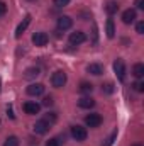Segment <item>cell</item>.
<instances>
[{
	"mask_svg": "<svg viewBox=\"0 0 144 146\" xmlns=\"http://www.w3.org/2000/svg\"><path fill=\"white\" fill-rule=\"evenodd\" d=\"M136 17H137L136 9H127V10L122 12V22H124V24H132V22L136 21Z\"/></svg>",
	"mask_w": 144,
	"mask_h": 146,
	"instance_id": "cell-7",
	"label": "cell"
},
{
	"mask_svg": "<svg viewBox=\"0 0 144 146\" xmlns=\"http://www.w3.org/2000/svg\"><path fill=\"white\" fill-rule=\"evenodd\" d=\"M88 73H92V75H102L104 73V68H102V65H98V63H92V65H88Z\"/></svg>",
	"mask_w": 144,
	"mask_h": 146,
	"instance_id": "cell-14",
	"label": "cell"
},
{
	"mask_svg": "<svg viewBox=\"0 0 144 146\" xmlns=\"http://www.w3.org/2000/svg\"><path fill=\"white\" fill-rule=\"evenodd\" d=\"M66 73L61 72V70H58V72L53 73V76H51V83H53V87H56V88H61V87H65V83H66Z\"/></svg>",
	"mask_w": 144,
	"mask_h": 146,
	"instance_id": "cell-1",
	"label": "cell"
},
{
	"mask_svg": "<svg viewBox=\"0 0 144 146\" xmlns=\"http://www.w3.org/2000/svg\"><path fill=\"white\" fill-rule=\"evenodd\" d=\"M132 75H134L136 78H143L144 76V65L143 63H136V65L132 66Z\"/></svg>",
	"mask_w": 144,
	"mask_h": 146,
	"instance_id": "cell-15",
	"label": "cell"
},
{
	"mask_svg": "<svg viewBox=\"0 0 144 146\" xmlns=\"http://www.w3.org/2000/svg\"><path fill=\"white\" fill-rule=\"evenodd\" d=\"M102 92H105V94H112L114 92V83H105V85H102Z\"/></svg>",
	"mask_w": 144,
	"mask_h": 146,
	"instance_id": "cell-23",
	"label": "cell"
},
{
	"mask_svg": "<svg viewBox=\"0 0 144 146\" xmlns=\"http://www.w3.org/2000/svg\"><path fill=\"white\" fill-rule=\"evenodd\" d=\"M85 124L88 127H98L102 124V115L100 114H88L85 117Z\"/></svg>",
	"mask_w": 144,
	"mask_h": 146,
	"instance_id": "cell-4",
	"label": "cell"
},
{
	"mask_svg": "<svg viewBox=\"0 0 144 146\" xmlns=\"http://www.w3.org/2000/svg\"><path fill=\"white\" fill-rule=\"evenodd\" d=\"M117 10H119V3H117V2H107V5H105V12H107L108 15L117 14Z\"/></svg>",
	"mask_w": 144,
	"mask_h": 146,
	"instance_id": "cell-16",
	"label": "cell"
},
{
	"mask_svg": "<svg viewBox=\"0 0 144 146\" xmlns=\"http://www.w3.org/2000/svg\"><path fill=\"white\" fill-rule=\"evenodd\" d=\"M105 33H107V37H112L115 36V27H114V21L112 19H108L107 24H105Z\"/></svg>",
	"mask_w": 144,
	"mask_h": 146,
	"instance_id": "cell-17",
	"label": "cell"
},
{
	"mask_svg": "<svg viewBox=\"0 0 144 146\" xmlns=\"http://www.w3.org/2000/svg\"><path fill=\"white\" fill-rule=\"evenodd\" d=\"M26 90H27L29 95L37 97V95H42V94H44V85H42V83H31Z\"/></svg>",
	"mask_w": 144,
	"mask_h": 146,
	"instance_id": "cell-8",
	"label": "cell"
},
{
	"mask_svg": "<svg viewBox=\"0 0 144 146\" xmlns=\"http://www.w3.org/2000/svg\"><path fill=\"white\" fill-rule=\"evenodd\" d=\"M3 146H19V138H17V136H9V138L5 139Z\"/></svg>",
	"mask_w": 144,
	"mask_h": 146,
	"instance_id": "cell-21",
	"label": "cell"
},
{
	"mask_svg": "<svg viewBox=\"0 0 144 146\" xmlns=\"http://www.w3.org/2000/svg\"><path fill=\"white\" fill-rule=\"evenodd\" d=\"M56 119H58V117H56V114H54V112H48V114L44 115V121H46L49 126H51V124H54V122H56Z\"/></svg>",
	"mask_w": 144,
	"mask_h": 146,
	"instance_id": "cell-22",
	"label": "cell"
},
{
	"mask_svg": "<svg viewBox=\"0 0 144 146\" xmlns=\"http://www.w3.org/2000/svg\"><path fill=\"white\" fill-rule=\"evenodd\" d=\"M39 110H41V106L36 104V102H26V104H24V112L29 114V115L39 114Z\"/></svg>",
	"mask_w": 144,
	"mask_h": 146,
	"instance_id": "cell-11",
	"label": "cell"
},
{
	"mask_svg": "<svg viewBox=\"0 0 144 146\" xmlns=\"http://www.w3.org/2000/svg\"><path fill=\"white\" fill-rule=\"evenodd\" d=\"M132 146H143V145H137V143H136V145H132Z\"/></svg>",
	"mask_w": 144,
	"mask_h": 146,
	"instance_id": "cell-31",
	"label": "cell"
},
{
	"mask_svg": "<svg viewBox=\"0 0 144 146\" xmlns=\"http://www.w3.org/2000/svg\"><path fill=\"white\" fill-rule=\"evenodd\" d=\"M68 3H70V0H54V5L56 7H65Z\"/></svg>",
	"mask_w": 144,
	"mask_h": 146,
	"instance_id": "cell-27",
	"label": "cell"
},
{
	"mask_svg": "<svg viewBox=\"0 0 144 146\" xmlns=\"http://www.w3.org/2000/svg\"><path fill=\"white\" fill-rule=\"evenodd\" d=\"M34 131H36V134H46L49 131V124L44 119L42 121H37L36 124H34Z\"/></svg>",
	"mask_w": 144,
	"mask_h": 146,
	"instance_id": "cell-12",
	"label": "cell"
},
{
	"mask_svg": "<svg viewBox=\"0 0 144 146\" xmlns=\"http://www.w3.org/2000/svg\"><path fill=\"white\" fill-rule=\"evenodd\" d=\"M73 26V19L70 15H61L59 19H58V29L59 31H66V29H70Z\"/></svg>",
	"mask_w": 144,
	"mask_h": 146,
	"instance_id": "cell-9",
	"label": "cell"
},
{
	"mask_svg": "<svg viewBox=\"0 0 144 146\" xmlns=\"http://www.w3.org/2000/svg\"><path fill=\"white\" fill-rule=\"evenodd\" d=\"M0 90H2V80H0Z\"/></svg>",
	"mask_w": 144,
	"mask_h": 146,
	"instance_id": "cell-32",
	"label": "cell"
},
{
	"mask_svg": "<svg viewBox=\"0 0 144 146\" xmlns=\"http://www.w3.org/2000/svg\"><path fill=\"white\" fill-rule=\"evenodd\" d=\"M42 106H46V107H51V106H53V97H44V100H42Z\"/></svg>",
	"mask_w": 144,
	"mask_h": 146,
	"instance_id": "cell-26",
	"label": "cell"
},
{
	"mask_svg": "<svg viewBox=\"0 0 144 146\" xmlns=\"http://www.w3.org/2000/svg\"><path fill=\"white\" fill-rule=\"evenodd\" d=\"M78 106H80L81 109H92V107L95 106V100H93L92 97H81V99L78 100Z\"/></svg>",
	"mask_w": 144,
	"mask_h": 146,
	"instance_id": "cell-13",
	"label": "cell"
},
{
	"mask_svg": "<svg viewBox=\"0 0 144 146\" xmlns=\"http://www.w3.org/2000/svg\"><path fill=\"white\" fill-rule=\"evenodd\" d=\"M61 143H65V136H59V138H53V139H49L46 146H59Z\"/></svg>",
	"mask_w": 144,
	"mask_h": 146,
	"instance_id": "cell-20",
	"label": "cell"
},
{
	"mask_svg": "<svg viewBox=\"0 0 144 146\" xmlns=\"http://www.w3.org/2000/svg\"><path fill=\"white\" fill-rule=\"evenodd\" d=\"M39 68H36V66H31V68H27L26 72H24V76L26 78H36V76H39Z\"/></svg>",
	"mask_w": 144,
	"mask_h": 146,
	"instance_id": "cell-19",
	"label": "cell"
},
{
	"mask_svg": "<svg viewBox=\"0 0 144 146\" xmlns=\"http://www.w3.org/2000/svg\"><path fill=\"white\" fill-rule=\"evenodd\" d=\"M132 87H134V90H136V92H143V90H144V83L141 82V80L134 82V83H132Z\"/></svg>",
	"mask_w": 144,
	"mask_h": 146,
	"instance_id": "cell-24",
	"label": "cell"
},
{
	"mask_svg": "<svg viewBox=\"0 0 144 146\" xmlns=\"http://www.w3.org/2000/svg\"><path fill=\"white\" fill-rule=\"evenodd\" d=\"M85 39H87V36H85L83 31H75V33L70 34V44L71 46H78V44L85 42Z\"/></svg>",
	"mask_w": 144,
	"mask_h": 146,
	"instance_id": "cell-5",
	"label": "cell"
},
{
	"mask_svg": "<svg viewBox=\"0 0 144 146\" xmlns=\"http://www.w3.org/2000/svg\"><path fill=\"white\" fill-rule=\"evenodd\" d=\"M78 90H80L81 94H92L93 85H92V83H88V82H81V83H80V87H78Z\"/></svg>",
	"mask_w": 144,
	"mask_h": 146,
	"instance_id": "cell-18",
	"label": "cell"
},
{
	"mask_svg": "<svg viewBox=\"0 0 144 146\" xmlns=\"http://www.w3.org/2000/svg\"><path fill=\"white\" fill-rule=\"evenodd\" d=\"M5 12H7V5H5L2 0H0V15H3Z\"/></svg>",
	"mask_w": 144,
	"mask_h": 146,
	"instance_id": "cell-29",
	"label": "cell"
},
{
	"mask_svg": "<svg viewBox=\"0 0 144 146\" xmlns=\"http://www.w3.org/2000/svg\"><path fill=\"white\" fill-rule=\"evenodd\" d=\"M71 136L76 141H85L87 139V129L83 126H71Z\"/></svg>",
	"mask_w": 144,
	"mask_h": 146,
	"instance_id": "cell-3",
	"label": "cell"
},
{
	"mask_svg": "<svg viewBox=\"0 0 144 146\" xmlns=\"http://www.w3.org/2000/svg\"><path fill=\"white\" fill-rule=\"evenodd\" d=\"M114 72H115L117 78H119L120 82L126 80V65H124V61H122L120 58H117V60L114 61Z\"/></svg>",
	"mask_w": 144,
	"mask_h": 146,
	"instance_id": "cell-2",
	"label": "cell"
},
{
	"mask_svg": "<svg viewBox=\"0 0 144 146\" xmlns=\"http://www.w3.org/2000/svg\"><path fill=\"white\" fill-rule=\"evenodd\" d=\"M136 33H137V34H143L144 33V22H137V26H136Z\"/></svg>",
	"mask_w": 144,
	"mask_h": 146,
	"instance_id": "cell-28",
	"label": "cell"
},
{
	"mask_svg": "<svg viewBox=\"0 0 144 146\" xmlns=\"http://www.w3.org/2000/svg\"><path fill=\"white\" fill-rule=\"evenodd\" d=\"M115 138H117V131H114V133L110 134V138H108L107 141L104 143V146H110V145H112V143H114V141H115Z\"/></svg>",
	"mask_w": 144,
	"mask_h": 146,
	"instance_id": "cell-25",
	"label": "cell"
},
{
	"mask_svg": "<svg viewBox=\"0 0 144 146\" xmlns=\"http://www.w3.org/2000/svg\"><path fill=\"white\" fill-rule=\"evenodd\" d=\"M136 7L137 9H144V0H136Z\"/></svg>",
	"mask_w": 144,
	"mask_h": 146,
	"instance_id": "cell-30",
	"label": "cell"
},
{
	"mask_svg": "<svg viewBox=\"0 0 144 146\" xmlns=\"http://www.w3.org/2000/svg\"><path fill=\"white\" fill-rule=\"evenodd\" d=\"M31 19H32V17H31V15L27 14V15L24 17V21H22V22H20V24L17 26V29H15V37H17V39H19V37L24 34V31H26V29H27V26L31 24Z\"/></svg>",
	"mask_w": 144,
	"mask_h": 146,
	"instance_id": "cell-10",
	"label": "cell"
},
{
	"mask_svg": "<svg viewBox=\"0 0 144 146\" xmlns=\"http://www.w3.org/2000/svg\"><path fill=\"white\" fill-rule=\"evenodd\" d=\"M29 2H34V0H29Z\"/></svg>",
	"mask_w": 144,
	"mask_h": 146,
	"instance_id": "cell-33",
	"label": "cell"
},
{
	"mask_svg": "<svg viewBox=\"0 0 144 146\" xmlns=\"http://www.w3.org/2000/svg\"><path fill=\"white\" fill-rule=\"evenodd\" d=\"M48 41H49V37H48L46 33H36V34L32 36V42H34V46H37V48L46 46V44H48Z\"/></svg>",
	"mask_w": 144,
	"mask_h": 146,
	"instance_id": "cell-6",
	"label": "cell"
}]
</instances>
